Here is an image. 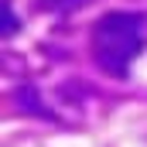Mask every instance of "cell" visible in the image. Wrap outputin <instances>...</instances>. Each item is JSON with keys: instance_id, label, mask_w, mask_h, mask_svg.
<instances>
[{"instance_id": "1", "label": "cell", "mask_w": 147, "mask_h": 147, "mask_svg": "<svg viewBox=\"0 0 147 147\" xmlns=\"http://www.w3.org/2000/svg\"><path fill=\"white\" fill-rule=\"evenodd\" d=\"M144 14H134V10H113L99 17L92 48H96V62L103 72L116 79L130 72V62L144 51Z\"/></svg>"}, {"instance_id": "2", "label": "cell", "mask_w": 147, "mask_h": 147, "mask_svg": "<svg viewBox=\"0 0 147 147\" xmlns=\"http://www.w3.org/2000/svg\"><path fill=\"white\" fill-rule=\"evenodd\" d=\"M14 103L21 106L24 113H31V116H45V120H55V113L48 110V103L41 99V89L38 86H21L17 92H14Z\"/></svg>"}, {"instance_id": "3", "label": "cell", "mask_w": 147, "mask_h": 147, "mask_svg": "<svg viewBox=\"0 0 147 147\" xmlns=\"http://www.w3.org/2000/svg\"><path fill=\"white\" fill-rule=\"evenodd\" d=\"M17 31H21V21H17V14L10 10V0H3V3H0V34L14 38Z\"/></svg>"}, {"instance_id": "4", "label": "cell", "mask_w": 147, "mask_h": 147, "mask_svg": "<svg viewBox=\"0 0 147 147\" xmlns=\"http://www.w3.org/2000/svg\"><path fill=\"white\" fill-rule=\"evenodd\" d=\"M38 3L48 14H72V10H82L89 0H38Z\"/></svg>"}]
</instances>
